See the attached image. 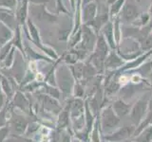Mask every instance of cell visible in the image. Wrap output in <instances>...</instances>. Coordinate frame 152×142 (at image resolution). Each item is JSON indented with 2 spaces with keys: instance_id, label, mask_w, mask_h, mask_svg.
I'll return each instance as SVG.
<instances>
[{
  "instance_id": "30bf717a",
  "label": "cell",
  "mask_w": 152,
  "mask_h": 142,
  "mask_svg": "<svg viewBox=\"0 0 152 142\" xmlns=\"http://www.w3.org/2000/svg\"><path fill=\"white\" fill-rule=\"evenodd\" d=\"M12 99V104H13L14 107L19 108L21 111H24L25 113L31 114L30 113V110H31L30 101H28L27 97H25V95H24L22 92L16 91Z\"/></svg>"
},
{
  "instance_id": "2e32d148",
  "label": "cell",
  "mask_w": 152,
  "mask_h": 142,
  "mask_svg": "<svg viewBox=\"0 0 152 142\" xmlns=\"http://www.w3.org/2000/svg\"><path fill=\"white\" fill-rule=\"evenodd\" d=\"M113 111L116 114L118 117H124L126 116V114L130 112V108L131 106L129 104H126L124 102L122 99H118L115 102L113 103Z\"/></svg>"
},
{
  "instance_id": "83f0119b",
  "label": "cell",
  "mask_w": 152,
  "mask_h": 142,
  "mask_svg": "<svg viewBox=\"0 0 152 142\" xmlns=\"http://www.w3.org/2000/svg\"><path fill=\"white\" fill-rule=\"evenodd\" d=\"M13 62H14L13 61V49H12L10 51V53L7 55L6 58L4 59V67H6V68L11 67Z\"/></svg>"
},
{
  "instance_id": "cb8c5ba5",
  "label": "cell",
  "mask_w": 152,
  "mask_h": 142,
  "mask_svg": "<svg viewBox=\"0 0 152 142\" xmlns=\"http://www.w3.org/2000/svg\"><path fill=\"white\" fill-rule=\"evenodd\" d=\"M28 28H30V31H31V34L32 36V39L34 41L36 44H41L40 40H39V34H38V30H36V28L34 27V25L31 22V20L28 21Z\"/></svg>"
},
{
  "instance_id": "5b68a950",
  "label": "cell",
  "mask_w": 152,
  "mask_h": 142,
  "mask_svg": "<svg viewBox=\"0 0 152 142\" xmlns=\"http://www.w3.org/2000/svg\"><path fill=\"white\" fill-rule=\"evenodd\" d=\"M119 17H120L121 21L123 20L125 23L132 24L139 17V9H138L137 5L126 1V4L124 5L120 14H119Z\"/></svg>"
},
{
  "instance_id": "e0dca14e",
  "label": "cell",
  "mask_w": 152,
  "mask_h": 142,
  "mask_svg": "<svg viewBox=\"0 0 152 142\" xmlns=\"http://www.w3.org/2000/svg\"><path fill=\"white\" fill-rule=\"evenodd\" d=\"M40 92L43 94H46L48 96H50L55 99H59L62 95L58 88H56L53 85H50L47 83L45 84H42V86L40 88Z\"/></svg>"
},
{
  "instance_id": "603a6c76",
  "label": "cell",
  "mask_w": 152,
  "mask_h": 142,
  "mask_svg": "<svg viewBox=\"0 0 152 142\" xmlns=\"http://www.w3.org/2000/svg\"><path fill=\"white\" fill-rule=\"evenodd\" d=\"M0 19L7 24L10 28H12L13 26V22H14V18L11 13H7V12H0Z\"/></svg>"
},
{
  "instance_id": "74e56055",
  "label": "cell",
  "mask_w": 152,
  "mask_h": 142,
  "mask_svg": "<svg viewBox=\"0 0 152 142\" xmlns=\"http://www.w3.org/2000/svg\"><path fill=\"white\" fill-rule=\"evenodd\" d=\"M50 142H56V140H55V138H54V137H53V138H52V139H50Z\"/></svg>"
},
{
  "instance_id": "5bb4252c",
  "label": "cell",
  "mask_w": 152,
  "mask_h": 142,
  "mask_svg": "<svg viewBox=\"0 0 152 142\" xmlns=\"http://www.w3.org/2000/svg\"><path fill=\"white\" fill-rule=\"evenodd\" d=\"M0 86H1V90L4 93V95L6 96V98L8 99V101L12 99L14 96V89H13V85L12 83L10 82V80L6 77L1 78V80H0Z\"/></svg>"
},
{
  "instance_id": "d6986e66",
  "label": "cell",
  "mask_w": 152,
  "mask_h": 142,
  "mask_svg": "<svg viewBox=\"0 0 152 142\" xmlns=\"http://www.w3.org/2000/svg\"><path fill=\"white\" fill-rule=\"evenodd\" d=\"M12 36V31L7 27H5L0 23V45H6V43L11 39Z\"/></svg>"
},
{
  "instance_id": "d4e9b609",
  "label": "cell",
  "mask_w": 152,
  "mask_h": 142,
  "mask_svg": "<svg viewBox=\"0 0 152 142\" xmlns=\"http://www.w3.org/2000/svg\"><path fill=\"white\" fill-rule=\"evenodd\" d=\"M12 43H9L2 46V49H0V61H4V59L9 54V51L12 50Z\"/></svg>"
},
{
  "instance_id": "8fae6325",
  "label": "cell",
  "mask_w": 152,
  "mask_h": 142,
  "mask_svg": "<svg viewBox=\"0 0 152 142\" xmlns=\"http://www.w3.org/2000/svg\"><path fill=\"white\" fill-rule=\"evenodd\" d=\"M125 62L121 58V56L118 54V52L111 50L108 53L106 61H104V68L106 69H116L124 65Z\"/></svg>"
},
{
  "instance_id": "484cf974",
  "label": "cell",
  "mask_w": 152,
  "mask_h": 142,
  "mask_svg": "<svg viewBox=\"0 0 152 142\" xmlns=\"http://www.w3.org/2000/svg\"><path fill=\"white\" fill-rule=\"evenodd\" d=\"M10 134H11V131H10L9 126L0 128V142H6Z\"/></svg>"
},
{
  "instance_id": "8992f818",
  "label": "cell",
  "mask_w": 152,
  "mask_h": 142,
  "mask_svg": "<svg viewBox=\"0 0 152 142\" xmlns=\"http://www.w3.org/2000/svg\"><path fill=\"white\" fill-rule=\"evenodd\" d=\"M147 105H148L147 99L142 98L139 99L135 105L133 106L130 112V118L134 124H138L142 120V118L145 116V113L147 109Z\"/></svg>"
},
{
  "instance_id": "9c48e42d",
  "label": "cell",
  "mask_w": 152,
  "mask_h": 142,
  "mask_svg": "<svg viewBox=\"0 0 152 142\" xmlns=\"http://www.w3.org/2000/svg\"><path fill=\"white\" fill-rule=\"evenodd\" d=\"M100 33L104 36L106 39L107 43L108 44L109 47L111 50H115L117 49V44L115 42V38H114V32H113V22L108 21L106 25H104L102 30H100Z\"/></svg>"
},
{
  "instance_id": "f35d334b",
  "label": "cell",
  "mask_w": 152,
  "mask_h": 142,
  "mask_svg": "<svg viewBox=\"0 0 152 142\" xmlns=\"http://www.w3.org/2000/svg\"><path fill=\"white\" fill-rule=\"evenodd\" d=\"M149 35H150V36H151V37H152V30H151V31H150V33H149Z\"/></svg>"
},
{
  "instance_id": "9a60e30c",
  "label": "cell",
  "mask_w": 152,
  "mask_h": 142,
  "mask_svg": "<svg viewBox=\"0 0 152 142\" xmlns=\"http://www.w3.org/2000/svg\"><path fill=\"white\" fill-rule=\"evenodd\" d=\"M127 0H116L115 2H113L111 5L108 6V13H109V18L110 21H113L114 19L117 18L120 14L124 5L126 4Z\"/></svg>"
},
{
  "instance_id": "ac0fdd59",
  "label": "cell",
  "mask_w": 152,
  "mask_h": 142,
  "mask_svg": "<svg viewBox=\"0 0 152 142\" xmlns=\"http://www.w3.org/2000/svg\"><path fill=\"white\" fill-rule=\"evenodd\" d=\"M84 63H82V62H77L76 64H71L70 66V72L71 74H72L73 78L76 79L78 80V82H80L81 79H83V74H84Z\"/></svg>"
},
{
  "instance_id": "1f68e13d",
  "label": "cell",
  "mask_w": 152,
  "mask_h": 142,
  "mask_svg": "<svg viewBox=\"0 0 152 142\" xmlns=\"http://www.w3.org/2000/svg\"><path fill=\"white\" fill-rule=\"evenodd\" d=\"M60 142H71L70 140V136L68 133L63 132L62 133V135H61V138H60Z\"/></svg>"
},
{
  "instance_id": "60d3db41",
  "label": "cell",
  "mask_w": 152,
  "mask_h": 142,
  "mask_svg": "<svg viewBox=\"0 0 152 142\" xmlns=\"http://www.w3.org/2000/svg\"><path fill=\"white\" fill-rule=\"evenodd\" d=\"M150 1H151V2H152V0H150Z\"/></svg>"
},
{
  "instance_id": "f546056e",
  "label": "cell",
  "mask_w": 152,
  "mask_h": 142,
  "mask_svg": "<svg viewBox=\"0 0 152 142\" xmlns=\"http://www.w3.org/2000/svg\"><path fill=\"white\" fill-rule=\"evenodd\" d=\"M26 12H27V3H26V0H25L24 5L21 7L20 11L18 12V19H19V21H20V22H23V20L25 19Z\"/></svg>"
},
{
  "instance_id": "4dcf8cb0",
  "label": "cell",
  "mask_w": 152,
  "mask_h": 142,
  "mask_svg": "<svg viewBox=\"0 0 152 142\" xmlns=\"http://www.w3.org/2000/svg\"><path fill=\"white\" fill-rule=\"evenodd\" d=\"M15 0H0V5H3V6L6 7H14L15 5Z\"/></svg>"
},
{
  "instance_id": "52a82bcc",
  "label": "cell",
  "mask_w": 152,
  "mask_h": 142,
  "mask_svg": "<svg viewBox=\"0 0 152 142\" xmlns=\"http://www.w3.org/2000/svg\"><path fill=\"white\" fill-rule=\"evenodd\" d=\"M98 14V5L93 2H90L87 5H84L81 9V18L84 25H88L91 23Z\"/></svg>"
},
{
  "instance_id": "f1b7e54d",
  "label": "cell",
  "mask_w": 152,
  "mask_h": 142,
  "mask_svg": "<svg viewBox=\"0 0 152 142\" xmlns=\"http://www.w3.org/2000/svg\"><path fill=\"white\" fill-rule=\"evenodd\" d=\"M151 70H152V62H147L145 64L140 66V68H139V71L142 75L149 73Z\"/></svg>"
},
{
  "instance_id": "277c9868",
  "label": "cell",
  "mask_w": 152,
  "mask_h": 142,
  "mask_svg": "<svg viewBox=\"0 0 152 142\" xmlns=\"http://www.w3.org/2000/svg\"><path fill=\"white\" fill-rule=\"evenodd\" d=\"M119 117L114 113L113 109L111 107H108L104 109L101 115V123H102V129L104 132H107L115 128L119 123Z\"/></svg>"
},
{
  "instance_id": "4316f807",
  "label": "cell",
  "mask_w": 152,
  "mask_h": 142,
  "mask_svg": "<svg viewBox=\"0 0 152 142\" xmlns=\"http://www.w3.org/2000/svg\"><path fill=\"white\" fill-rule=\"evenodd\" d=\"M73 92H74V95H75L76 98L83 97V95L85 93V90H84V86L80 83V82H77V83L74 85Z\"/></svg>"
},
{
  "instance_id": "ab89813d",
  "label": "cell",
  "mask_w": 152,
  "mask_h": 142,
  "mask_svg": "<svg viewBox=\"0 0 152 142\" xmlns=\"http://www.w3.org/2000/svg\"><path fill=\"white\" fill-rule=\"evenodd\" d=\"M76 142H80V141H76Z\"/></svg>"
},
{
  "instance_id": "4fadbf2b",
  "label": "cell",
  "mask_w": 152,
  "mask_h": 142,
  "mask_svg": "<svg viewBox=\"0 0 152 142\" xmlns=\"http://www.w3.org/2000/svg\"><path fill=\"white\" fill-rule=\"evenodd\" d=\"M69 117H70V114H69V105H66L63 110L61 111L59 114L58 120H57V130L61 131L65 129V128L68 126L69 121Z\"/></svg>"
},
{
  "instance_id": "7c38bea8",
  "label": "cell",
  "mask_w": 152,
  "mask_h": 142,
  "mask_svg": "<svg viewBox=\"0 0 152 142\" xmlns=\"http://www.w3.org/2000/svg\"><path fill=\"white\" fill-rule=\"evenodd\" d=\"M70 118H77L84 116V101L80 98H76L69 104Z\"/></svg>"
},
{
  "instance_id": "d590c367",
  "label": "cell",
  "mask_w": 152,
  "mask_h": 142,
  "mask_svg": "<svg viewBox=\"0 0 152 142\" xmlns=\"http://www.w3.org/2000/svg\"><path fill=\"white\" fill-rule=\"evenodd\" d=\"M148 13L150 14V15H152V2H151V5H150V8L148 9Z\"/></svg>"
},
{
  "instance_id": "7a4b0ae2",
  "label": "cell",
  "mask_w": 152,
  "mask_h": 142,
  "mask_svg": "<svg viewBox=\"0 0 152 142\" xmlns=\"http://www.w3.org/2000/svg\"><path fill=\"white\" fill-rule=\"evenodd\" d=\"M28 123L30 122H28L27 118L23 115L13 112L9 118L8 126L10 128V131H11V134H12V135L17 136L25 135Z\"/></svg>"
},
{
  "instance_id": "7402d4cb",
  "label": "cell",
  "mask_w": 152,
  "mask_h": 142,
  "mask_svg": "<svg viewBox=\"0 0 152 142\" xmlns=\"http://www.w3.org/2000/svg\"><path fill=\"white\" fill-rule=\"evenodd\" d=\"M141 49L142 51H150L152 50V37L150 35L146 36L141 41Z\"/></svg>"
},
{
  "instance_id": "44dd1931",
  "label": "cell",
  "mask_w": 152,
  "mask_h": 142,
  "mask_svg": "<svg viewBox=\"0 0 152 142\" xmlns=\"http://www.w3.org/2000/svg\"><path fill=\"white\" fill-rule=\"evenodd\" d=\"M41 125L36 121H32L28 123V125L27 127V130L25 132V135L26 136H31V135H36L38 131L40 130Z\"/></svg>"
},
{
  "instance_id": "6da1fadb",
  "label": "cell",
  "mask_w": 152,
  "mask_h": 142,
  "mask_svg": "<svg viewBox=\"0 0 152 142\" xmlns=\"http://www.w3.org/2000/svg\"><path fill=\"white\" fill-rule=\"evenodd\" d=\"M55 82L61 90V94L64 98H69L74 88V78L69 68L66 65H62L55 72Z\"/></svg>"
},
{
  "instance_id": "d6a6232c",
  "label": "cell",
  "mask_w": 152,
  "mask_h": 142,
  "mask_svg": "<svg viewBox=\"0 0 152 142\" xmlns=\"http://www.w3.org/2000/svg\"><path fill=\"white\" fill-rule=\"evenodd\" d=\"M107 0H94V2L96 3L98 6H100V5H104V4H107Z\"/></svg>"
},
{
  "instance_id": "836d02e7",
  "label": "cell",
  "mask_w": 152,
  "mask_h": 142,
  "mask_svg": "<svg viewBox=\"0 0 152 142\" xmlns=\"http://www.w3.org/2000/svg\"><path fill=\"white\" fill-rule=\"evenodd\" d=\"M94 0H82V6H84V5H87L90 2H93Z\"/></svg>"
},
{
  "instance_id": "e575fe53",
  "label": "cell",
  "mask_w": 152,
  "mask_h": 142,
  "mask_svg": "<svg viewBox=\"0 0 152 142\" xmlns=\"http://www.w3.org/2000/svg\"><path fill=\"white\" fill-rule=\"evenodd\" d=\"M116 1V0H107V5H108V6H109V5H111L113 2H115Z\"/></svg>"
},
{
  "instance_id": "8d00e7d4",
  "label": "cell",
  "mask_w": 152,
  "mask_h": 142,
  "mask_svg": "<svg viewBox=\"0 0 152 142\" xmlns=\"http://www.w3.org/2000/svg\"><path fill=\"white\" fill-rule=\"evenodd\" d=\"M149 109L152 111V99H150V102H149Z\"/></svg>"
},
{
  "instance_id": "3957f363",
  "label": "cell",
  "mask_w": 152,
  "mask_h": 142,
  "mask_svg": "<svg viewBox=\"0 0 152 142\" xmlns=\"http://www.w3.org/2000/svg\"><path fill=\"white\" fill-rule=\"evenodd\" d=\"M81 34H82V40H81L80 45L87 50L88 53L92 52L94 50L95 46H96L98 34L88 25H84L82 27Z\"/></svg>"
},
{
  "instance_id": "ffe728a7",
  "label": "cell",
  "mask_w": 152,
  "mask_h": 142,
  "mask_svg": "<svg viewBox=\"0 0 152 142\" xmlns=\"http://www.w3.org/2000/svg\"><path fill=\"white\" fill-rule=\"evenodd\" d=\"M152 140V126L146 128L142 132V134L137 137L136 141L138 142H150Z\"/></svg>"
},
{
  "instance_id": "ba28073f",
  "label": "cell",
  "mask_w": 152,
  "mask_h": 142,
  "mask_svg": "<svg viewBox=\"0 0 152 142\" xmlns=\"http://www.w3.org/2000/svg\"><path fill=\"white\" fill-rule=\"evenodd\" d=\"M134 129H135L134 126H125L122 129L113 133V134L104 136V138L110 142H118L124 139H126L127 137H129L131 135L134 134Z\"/></svg>"
}]
</instances>
